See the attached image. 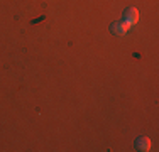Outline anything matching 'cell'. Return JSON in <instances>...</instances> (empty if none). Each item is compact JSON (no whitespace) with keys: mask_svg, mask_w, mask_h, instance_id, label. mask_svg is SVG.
Instances as JSON below:
<instances>
[{"mask_svg":"<svg viewBox=\"0 0 159 152\" xmlns=\"http://www.w3.org/2000/svg\"><path fill=\"white\" fill-rule=\"evenodd\" d=\"M129 29H130V25H129L125 20H117L110 25V32L113 36H125Z\"/></svg>","mask_w":159,"mask_h":152,"instance_id":"1","label":"cell"},{"mask_svg":"<svg viewBox=\"0 0 159 152\" xmlns=\"http://www.w3.org/2000/svg\"><path fill=\"white\" fill-rule=\"evenodd\" d=\"M124 20H125L129 25L137 24V20H139V10L135 9V7H129V9L125 10V14H124Z\"/></svg>","mask_w":159,"mask_h":152,"instance_id":"2","label":"cell"},{"mask_svg":"<svg viewBox=\"0 0 159 152\" xmlns=\"http://www.w3.org/2000/svg\"><path fill=\"white\" fill-rule=\"evenodd\" d=\"M135 147H137L139 150H142V152L149 150V149H151V140H149V137H139V139L135 140Z\"/></svg>","mask_w":159,"mask_h":152,"instance_id":"3","label":"cell"}]
</instances>
